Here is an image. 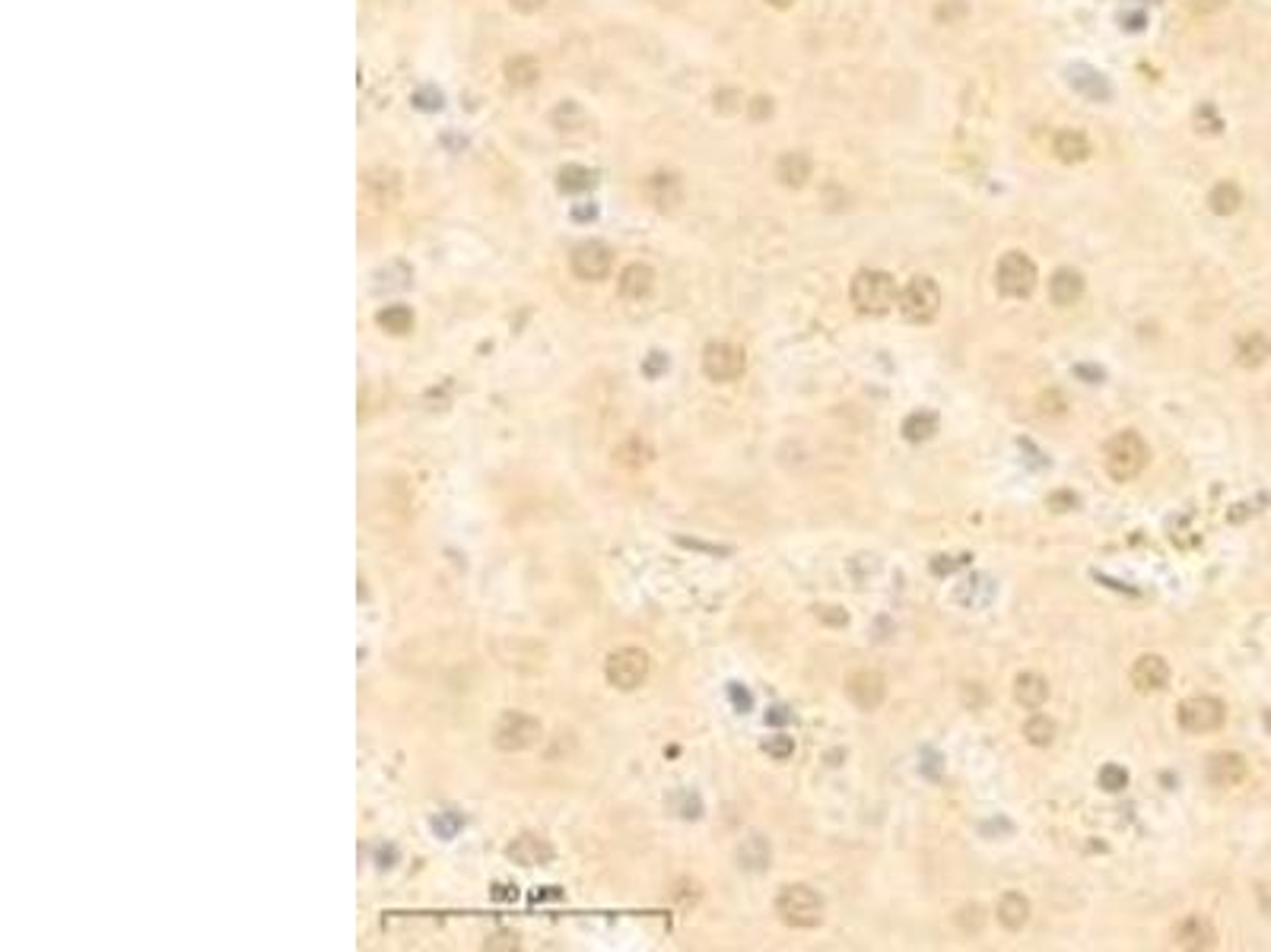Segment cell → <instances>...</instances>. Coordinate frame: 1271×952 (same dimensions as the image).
Returning <instances> with one entry per match:
<instances>
[{
    "mask_svg": "<svg viewBox=\"0 0 1271 952\" xmlns=\"http://www.w3.org/2000/svg\"><path fill=\"white\" fill-rule=\"evenodd\" d=\"M1148 460H1151V448L1135 429L1116 432L1103 448V467L1116 483L1135 479L1144 467H1148Z\"/></svg>",
    "mask_w": 1271,
    "mask_h": 952,
    "instance_id": "cell-1",
    "label": "cell"
},
{
    "mask_svg": "<svg viewBox=\"0 0 1271 952\" xmlns=\"http://www.w3.org/2000/svg\"><path fill=\"white\" fill-rule=\"evenodd\" d=\"M849 296L861 315H887L900 302V289L887 270H861L852 280Z\"/></svg>",
    "mask_w": 1271,
    "mask_h": 952,
    "instance_id": "cell-2",
    "label": "cell"
},
{
    "mask_svg": "<svg viewBox=\"0 0 1271 952\" xmlns=\"http://www.w3.org/2000/svg\"><path fill=\"white\" fill-rule=\"evenodd\" d=\"M776 914L788 927L811 930L823 921V898L804 883L782 886V892L776 895Z\"/></svg>",
    "mask_w": 1271,
    "mask_h": 952,
    "instance_id": "cell-3",
    "label": "cell"
},
{
    "mask_svg": "<svg viewBox=\"0 0 1271 952\" xmlns=\"http://www.w3.org/2000/svg\"><path fill=\"white\" fill-rule=\"evenodd\" d=\"M544 736V727H540L538 718L524 715V711H505L500 715L493 727V746L500 753H524L535 750Z\"/></svg>",
    "mask_w": 1271,
    "mask_h": 952,
    "instance_id": "cell-4",
    "label": "cell"
},
{
    "mask_svg": "<svg viewBox=\"0 0 1271 952\" xmlns=\"http://www.w3.org/2000/svg\"><path fill=\"white\" fill-rule=\"evenodd\" d=\"M648 670H652V661L643 648H617V651L608 654V664H604V676L613 689L620 692H633L648 680Z\"/></svg>",
    "mask_w": 1271,
    "mask_h": 952,
    "instance_id": "cell-5",
    "label": "cell"
},
{
    "mask_svg": "<svg viewBox=\"0 0 1271 952\" xmlns=\"http://www.w3.org/2000/svg\"><path fill=\"white\" fill-rule=\"evenodd\" d=\"M900 311L906 321L912 324H928L938 318L941 311V289L931 277H912L906 286L900 289Z\"/></svg>",
    "mask_w": 1271,
    "mask_h": 952,
    "instance_id": "cell-6",
    "label": "cell"
},
{
    "mask_svg": "<svg viewBox=\"0 0 1271 952\" xmlns=\"http://www.w3.org/2000/svg\"><path fill=\"white\" fill-rule=\"evenodd\" d=\"M1036 264L1024 251H1008L995 267V283L998 292L1008 299H1027L1036 289Z\"/></svg>",
    "mask_w": 1271,
    "mask_h": 952,
    "instance_id": "cell-7",
    "label": "cell"
},
{
    "mask_svg": "<svg viewBox=\"0 0 1271 952\" xmlns=\"http://www.w3.org/2000/svg\"><path fill=\"white\" fill-rule=\"evenodd\" d=\"M748 369V355L737 343L728 340H715L703 350V372L709 381H718V385H728V381H737Z\"/></svg>",
    "mask_w": 1271,
    "mask_h": 952,
    "instance_id": "cell-8",
    "label": "cell"
},
{
    "mask_svg": "<svg viewBox=\"0 0 1271 952\" xmlns=\"http://www.w3.org/2000/svg\"><path fill=\"white\" fill-rule=\"evenodd\" d=\"M1227 708L1214 696H1192L1179 705V727L1189 734H1211L1224 724Z\"/></svg>",
    "mask_w": 1271,
    "mask_h": 952,
    "instance_id": "cell-9",
    "label": "cell"
},
{
    "mask_svg": "<svg viewBox=\"0 0 1271 952\" xmlns=\"http://www.w3.org/2000/svg\"><path fill=\"white\" fill-rule=\"evenodd\" d=\"M569 267L585 283H601L613 267V251L604 242H582L569 254Z\"/></svg>",
    "mask_w": 1271,
    "mask_h": 952,
    "instance_id": "cell-10",
    "label": "cell"
},
{
    "mask_svg": "<svg viewBox=\"0 0 1271 952\" xmlns=\"http://www.w3.org/2000/svg\"><path fill=\"white\" fill-rule=\"evenodd\" d=\"M846 696L858 711H877L887 699V683L877 670H856L846 676Z\"/></svg>",
    "mask_w": 1271,
    "mask_h": 952,
    "instance_id": "cell-11",
    "label": "cell"
},
{
    "mask_svg": "<svg viewBox=\"0 0 1271 952\" xmlns=\"http://www.w3.org/2000/svg\"><path fill=\"white\" fill-rule=\"evenodd\" d=\"M1132 686L1138 692H1160L1170 683V664L1160 654H1141L1132 664Z\"/></svg>",
    "mask_w": 1271,
    "mask_h": 952,
    "instance_id": "cell-12",
    "label": "cell"
},
{
    "mask_svg": "<svg viewBox=\"0 0 1271 952\" xmlns=\"http://www.w3.org/2000/svg\"><path fill=\"white\" fill-rule=\"evenodd\" d=\"M1173 940H1176V946H1179V949L1202 952V949H1214L1217 933H1214L1211 921H1208V918H1202V914H1189V918H1182V921L1176 924V930H1173Z\"/></svg>",
    "mask_w": 1271,
    "mask_h": 952,
    "instance_id": "cell-13",
    "label": "cell"
},
{
    "mask_svg": "<svg viewBox=\"0 0 1271 952\" xmlns=\"http://www.w3.org/2000/svg\"><path fill=\"white\" fill-rule=\"evenodd\" d=\"M505 854H509L519 867H547L550 860H554V844L547 839H540V835L524 832L505 848Z\"/></svg>",
    "mask_w": 1271,
    "mask_h": 952,
    "instance_id": "cell-14",
    "label": "cell"
},
{
    "mask_svg": "<svg viewBox=\"0 0 1271 952\" xmlns=\"http://www.w3.org/2000/svg\"><path fill=\"white\" fill-rule=\"evenodd\" d=\"M1205 775L1214 788H1237L1246 778V759L1240 753H1214L1208 759Z\"/></svg>",
    "mask_w": 1271,
    "mask_h": 952,
    "instance_id": "cell-15",
    "label": "cell"
},
{
    "mask_svg": "<svg viewBox=\"0 0 1271 952\" xmlns=\"http://www.w3.org/2000/svg\"><path fill=\"white\" fill-rule=\"evenodd\" d=\"M1068 79H1071L1074 93H1081L1084 99H1090V102H1106L1109 95H1113L1109 79L1100 74V70H1093L1090 64H1074L1068 70Z\"/></svg>",
    "mask_w": 1271,
    "mask_h": 952,
    "instance_id": "cell-16",
    "label": "cell"
},
{
    "mask_svg": "<svg viewBox=\"0 0 1271 952\" xmlns=\"http://www.w3.org/2000/svg\"><path fill=\"white\" fill-rule=\"evenodd\" d=\"M617 289H620V296L629 302H643L645 296H652V289H655V270L639 261L629 264V267H624V273H620Z\"/></svg>",
    "mask_w": 1271,
    "mask_h": 952,
    "instance_id": "cell-17",
    "label": "cell"
},
{
    "mask_svg": "<svg viewBox=\"0 0 1271 952\" xmlns=\"http://www.w3.org/2000/svg\"><path fill=\"white\" fill-rule=\"evenodd\" d=\"M1081 296H1084V277L1074 270V267H1062V270L1052 273V280H1049V299H1052L1055 305L1068 308Z\"/></svg>",
    "mask_w": 1271,
    "mask_h": 952,
    "instance_id": "cell-18",
    "label": "cell"
},
{
    "mask_svg": "<svg viewBox=\"0 0 1271 952\" xmlns=\"http://www.w3.org/2000/svg\"><path fill=\"white\" fill-rule=\"evenodd\" d=\"M811 156L802 153V149H792V153H782L776 163V178L786 188H804L807 178H811Z\"/></svg>",
    "mask_w": 1271,
    "mask_h": 952,
    "instance_id": "cell-19",
    "label": "cell"
},
{
    "mask_svg": "<svg viewBox=\"0 0 1271 952\" xmlns=\"http://www.w3.org/2000/svg\"><path fill=\"white\" fill-rule=\"evenodd\" d=\"M995 911H998V924L1004 930H1024L1030 921V898L1020 892H1004Z\"/></svg>",
    "mask_w": 1271,
    "mask_h": 952,
    "instance_id": "cell-20",
    "label": "cell"
},
{
    "mask_svg": "<svg viewBox=\"0 0 1271 952\" xmlns=\"http://www.w3.org/2000/svg\"><path fill=\"white\" fill-rule=\"evenodd\" d=\"M1015 699H1017V705H1024V708H1043V705H1046V699H1049V683H1046V676H1039V673H1033V670L1017 673V680H1015Z\"/></svg>",
    "mask_w": 1271,
    "mask_h": 952,
    "instance_id": "cell-21",
    "label": "cell"
},
{
    "mask_svg": "<svg viewBox=\"0 0 1271 952\" xmlns=\"http://www.w3.org/2000/svg\"><path fill=\"white\" fill-rule=\"evenodd\" d=\"M1268 355H1271V340H1268L1265 334L1252 331V334H1246V337H1240V343H1237V362H1240L1243 369H1259V366H1265Z\"/></svg>",
    "mask_w": 1271,
    "mask_h": 952,
    "instance_id": "cell-22",
    "label": "cell"
},
{
    "mask_svg": "<svg viewBox=\"0 0 1271 952\" xmlns=\"http://www.w3.org/2000/svg\"><path fill=\"white\" fill-rule=\"evenodd\" d=\"M941 429V420L935 410H915L903 420V439L912 444H922L928 439H935Z\"/></svg>",
    "mask_w": 1271,
    "mask_h": 952,
    "instance_id": "cell-23",
    "label": "cell"
},
{
    "mask_svg": "<svg viewBox=\"0 0 1271 952\" xmlns=\"http://www.w3.org/2000/svg\"><path fill=\"white\" fill-rule=\"evenodd\" d=\"M769 860H772V848H769V841L767 839H760V835H750V839H744V844L737 848V864H741L744 870H750V874H760V870H767L769 867Z\"/></svg>",
    "mask_w": 1271,
    "mask_h": 952,
    "instance_id": "cell-24",
    "label": "cell"
},
{
    "mask_svg": "<svg viewBox=\"0 0 1271 952\" xmlns=\"http://www.w3.org/2000/svg\"><path fill=\"white\" fill-rule=\"evenodd\" d=\"M1055 156L1062 159V163H1068V165H1074V163H1084V159L1090 156V140L1084 137L1081 130H1062L1059 137H1055Z\"/></svg>",
    "mask_w": 1271,
    "mask_h": 952,
    "instance_id": "cell-25",
    "label": "cell"
},
{
    "mask_svg": "<svg viewBox=\"0 0 1271 952\" xmlns=\"http://www.w3.org/2000/svg\"><path fill=\"white\" fill-rule=\"evenodd\" d=\"M505 79H509L512 86H519V89H528V86H535L538 79H540V64L531 55H515V58H509L505 61Z\"/></svg>",
    "mask_w": 1271,
    "mask_h": 952,
    "instance_id": "cell-26",
    "label": "cell"
},
{
    "mask_svg": "<svg viewBox=\"0 0 1271 952\" xmlns=\"http://www.w3.org/2000/svg\"><path fill=\"white\" fill-rule=\"evenodd\" d=\"M1240 203H1243V194L1233 182L1214 184L1211 194H1208V207H1211L1217 216H1233V213L1240 210Z\"/></svg>",
    "mask_w": 1271,
    "mask_h": 952,
    "instance_id": "cell-27",
    "label": "cell"
},
{
    "mask_svg": "<svg viewBox=\"0 0 1271 952\" xmlns=\"http://www.w3.org/2000/svg\"><path fill=\"white\" fill-rule=\"evenodd\" d=\"M376 324L391 337H404V334H411L414 315H411V308H404V305H388L376 315Z\"/></svg>",
    "mask_w": 1271,
    "mask_h": 952,
    "instance_id": "cell-28",
    "label": "cell"
},
{
    "mask_svg": "<svg viewBox=\"0 0 1271 952\" xmlns=\"http://www.w3.org/2000/svg\"><path fill=\"white\" fill-rule=\"evenodd\" d=\"M556 184H559V191H566V194H582L594 184V172H589L585 165H566V168H559Z\"/></svg>",
    "mask_w": 1271,
    "mask_h": 952,
    "instance_id": "cell-29",
    "label": "cell"
},
{
    "mask_svg": "<svg viewBox=\"0 0 1271 952\" xmlns=\"http://www.w3.org/2000/svg\"><path fill=\"white\" fill-rule=\"evenodd\" d=\"M1024 740L1030 743V746H1036V750H1043V746H1052V740H1055V720L1052 718H1046V715H1033L1024 724Z\"/></svg>",
    "mask_w": 1271,
    "mask_h": 952,
    "instance_id": "cell-30",
    "label": "cell"
},
{
    "mask_svg": "<svg viewBox=\"0 0 1271 952\" xmlns=\"http://www.w3.org/2000/svg\"><path fill=\"white\" fill-rule=\"evenodd\" d=\"M648 191H652V200L659 203V207H674V203L680 200V184L674 175H655L652 182H648Z\"/></svg>",
    "mask_w": 1271,
    "mask_h": 952,
    "instance_id": "cell-31",
    "label": "cell"
},
{
    "mask_svg": "<svg viewBox=\"0 0 1271 952\" xmlns=\"http://www.w3.org/2000/svg\"><path fill=\"white\" fill-rule=\"evenodd\" d=\"M550 121L556 124V130H579V128H585L589 114H585L575 102H563L554 114H550Z\"/></svg>",
    "mask_w": 1271,
    "mask_h": 952,
    "instance_id": "cell-32",
    "label": "cell"
},
{
    "mask_svg": "<svg viewBox=\"0 0 1271 952\" xmlns=\"http://www.w3.org/2000/svg\"><path fill=\"white\" fill-rule=\"evenodd\" d=\"M1100 788L1109 790V794H1119V790L1128 788V771L1116 762L1103 765V769H1100Z\"/></svg>",
    "mask_w": 1271,
    "mask_h": 952,
    "instance_id": "cell-33",
    "label": "cell"
},
{
    "mask_svg": "<svg viewBox=\"0 0 1271 952\" xmlns=\"http://www.w3.org/2000/svg\"><path fill=\"white\" fill-rule=\"evenodd\" d=\"M763 750H767L772 759H788V755L795 753V740L786 734H779V736H769V740L763 743Z\"/></svg>",
    "mask_w": 1271,
    "mask_h": 952,
    "instance_id": "cell-34",
    "label": "cell"
},
{
    "mask_svg": "<svg viewBox=\"0 0 1271 952\" xmlns=\"http://www.w3.org/2000/svg\"><path fill=\"white\" fill-rule=\"evenodd\" d=\"M1195 121H1198V130H1205V133H1221V128H1224L1214 112V105H1202V109L1195 112Z\"/></svg>",
    "mask_w": 1271,
    "mask_h": 952,
    "instance_id": "cell-35",
    "label": "cell"
},
{
    "mask_svg": "<svg viewBox=\"0 0 1271 952\" xmlns=\"http://www.w3.org/2000/svg\"><path fill=\"white\" fill-rule=\"evenodd\" d=\"M837 610L839 607H817V616L826 619V622H833V626H846L849 616H846V613H837Z\"/></svg>",
    "mask_w": 1271,
    "mask_h": 952,
    "instance_id": "cell-36",
    "label": "cell"
},
{
    "mask_svg": "<svg viewBox=\"0 0 1271 952\" xmlns=\"http://www.w3.org/2000/svg\"><path fill=\"white\" fill-rule=\"evenodd\" d=\"M750 114H753V118H757V121H760V118H769V114H772V99H767V95H757V99L750 102Z\"/></svg>",
    "mask_w": 1271,
    "mask_h": 952,
    "instance_id": "cell-37",
    "label": "cell"
},
{
    "mask_svg": "<svg viewBox=\"0 0 1271 952\" xmlns=\"http://www.w3.org/2000/svg\"><path fill=\"white\" fill-rule=\"evenodd\" d=\"M544 4H547V0H509L512 10H515V13H524V16H528V13H538Z\"/></svg>",
    "mask_w": 1271,
    "mask_h": 952,
    "instance_id": "cell-38",
    "label": "cell"
},
{
    "mask_svg": "<svg viewBox=\"0 0 1271 952\" xmlns=\"http://www.w3.org/2000/svg\"><path fill=\"white\" fill-rule=\"evenodd\" d=\"M1049 505H1052V509H1059V505H1068V509H1074V505H1078V498H1074L1071 493H1055V495H1049Z\"/></svg>",
    "mask_w": 1271,
    "mask_h": 952,
    "instance_id": "cell-39",
    "label": "cell"
},
{
    "mask_svg": "<svg viewBox=\"0 0 1271 952\" xmlns=\"http://www.w3.org/2000/svg\"><path fill=\"white\" fill-rule=\"evenodd\" d=\"M1227 4V0H1195V10H1202V13H1214V10H1221V7Z\"/></svg>",
    "mask_w": 1271,
    "mask_h": 952,
    "instance_id": "cell-40",
    "label": "cell"
},
{
    "mask_svg": "<svg viewBox=\"0 0 1271 952\" xmlns=\"http://www.w3.org/2000/svg\"><path fill=\"white\" fill-rule=\"evenodd\" d=\"M767 720H772V724H782V720H788L786 708H772V715H767Z\"/></svg>",
    "mask_w": 1271,
    "mask_h": 952,
    "instance_id": "cell-41",
    "label": "cell"
},
{
    "mask_svg": "<svg viewBox=\"0 0 1271 952\" xmlns=\"http://www.w3.org/2000/svg\"><path fill=\"white\" fill-rule=\"evenodd\" d=\"M767 4H772V7H779V10H786V7H792L795 0H767Z\"/></svg>",
    "mask_w": 1271,
    "mask_h": 952,
    "instance_id": "cell-42",
    "label": "cell"
}]
</instances>
